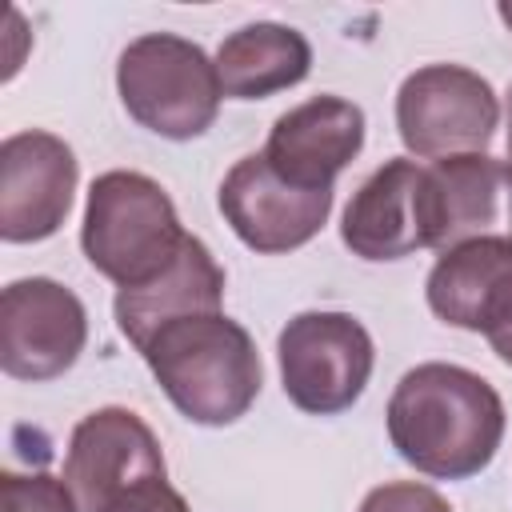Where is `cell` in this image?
<instances>
[{
  "instance_id": "cell-1",
  "label": "cell",
  "mask_w": 512,
  "mask_h": 512,
  "mask_svg": "<svg viewBox=\"0 0 512 512\" xmlns=\"http://www.w3.org/2000/svg\"><path fill=\"white\" fill-rule=\"evenodd\" d=\"M384 416L396 456L432 480L484 472L508 424L500 392L480 372L444 360L408 368Z\"/></svg>"
},
{
  "instance_id": "cell-2",
  "label": "cell",
  "mask_w": 512,
  "mask_h": 512,
  "mask_svg": "<svg viewBox=\"0 0 512 512\" xmlns=\"http://www.w3.org/2000/svg\"><path fill=\"white\" fill-rule=\"evenodd\" d=\"M140 356L172 408L204 428L236 424L264 384L256 340L224 312H196L164 324Z\"/></svg>"
},
{
  "instance_id": "cell-3",
  "label": "cell",
  "mask_w": 512,
  "mask_h": 512,
  "mask_svg": "<svg viewBox=\"0 0 512 512\" xmlns=\"http://www.w3.org/2000/svg\"><path fill=\"white\" fill-rule=\"evenodd\" d=\"M188 232L172 196L144 172L112 168L92 180L84 200L80 248L88 264L116 288H144L164 276Z\"/></svg>"
},
{
  "instance_id": "cell-4",
  "label": "cell",
  "mask_w": 512,
  "mask_h": 512,
  "mask_svg": "<svg viewBox=\"0 0 512 512\" xmlns=\"http://www.w3.org/2000/svg\"><path fill=\"white\" fill-rule=\"evenodd\" d=\"M116 92L128 116L164 140L204 136L224 96L216 60L176 32L136 36L116 60Z\"/></svg>"
},
{
  "instance_id": "cell-5",
  "label": "cell",
  "mask_w": 512,
  "mask_h": 512,
  "mask_svg": "<svg viewBox=\"0 0 512 512\" xmlns=\"http://www.w3.org/2000/svg\"><path fill=\"white\" fill-rule=\"evenodd\" d=\"M64 484L80 512H144L172 488L156 432L120 404L96 408L72 428Z\"/></svg>"
},
{
  "instance_id": "cell-6",
  "label": "cell",
  "mask_w": 512,
  "mask_h": 512,
  "mask_svg": "<svg viewBox=\"0 0 512 512\" xmlns=\"http://www.w3.org/2000/svg\"><path fill=\"white\" fill-rule=\"evenodd\" d=\"M284 396L308 416L348 412L372 376L376 348L348 312H300L276 336Z\"/></svg>"
},
{
  "instance_id": "cell-7",
  "label": "cell",
  "mask_w": 512,
  "mask_h": 512,
  "mask_svg": "<svg viewBox=\"0 0 512 512\" xmlns=\"http://www.w3.org/2000/svg\"><path fill=\"white\" fill-rule=\"evenodd\" d=\"M500 124L492 84L464 64H424L396 92V132L416 160L484 152Z\"/></svg>"
},
{
  "instance_id": "cell-8",
  "label": "cell",
  "mask_w": 512,
  "mask_h": 512,
  "mask_svg": "<svg viewBox=\"0 0 512 512\" xmlns=\"http://www.w3.org/2000/svg\"><path fill=\"white\" fill-rule=\"evenodd\" d=\"M88 344V312L52 276H24L0 292V368L12 380H56Z\"/></svg>"
},
{
  "instance_id": "cell-9",
  "label": "cell",
  "mask_w": 512,
  "mask_h": 512,
  "mask_svg": "<svg viewBox=\"0 0 512 512\" xmlns=\"http://www.w3.org/2000/svg\"><path fill=\"white\" fill-rule=\"evenodd\" d=\"M336 192L332 188H296L280 180L264 152L240 156L228 176L220 180V212L228 228L260 256H280L292 248H304L332 212Z\"/></svg>"
},
{
  "instance_id": "cell-10",
  "label": "cell",
  "mask_w": 512,
  "mask_h": 512,
  "mask_svg": "<svg viewBox=\"0 0 512 512\" xmlns=\"http://www.w3.org/2000/svg\"><path fill=\"white\" fill-rule=\"evenodd\" d=\"M80 180L76 152L40 128L12 132L0 144V236L36 244L64 228Z\"/></svg>"
},
{
  "instance_id": "cell-11",
  "label": "cell",
  "mask_w": 512,
  "mask_h": 512,
  "mask_svg": "<svg viewBox=\"0 0 512 512\" xmlns=\"http://www.w3.org/2000/svg\"><path fill=\"white\" fill-rule=\"evenodd\" d=\"M340 240L360 260H400L420 248H436L428 168L396 156L384 160L348 200Z\"/></svg>"
},
{
  "instance_id": "cell-12",
  "label": "cell",
  "mask_w": 512,
  "mask_h": 512,
  "mask_svg": "<svg viewBox=\"0 0 512 512\" xmlns=\"http://www.w3.org/2000/svg\"><path fill=\"white\" fill-rule=\"evenodd\" d=\"M364 148V112L344 96H312L276 116L264 160L296 188H332Z\"/></svg>"
},
{
  "instance_id": "cell-13",
  "label": "cell",
  "mask_w": 512,
  "mask_h": 512,
  "mask_svg": "<svg viewBox=\"0 0 512 512\" xmlns=\"http://www.w3.org/2000/svg\"><path fill=\"white\" fill-rule=\"evenodd\" d=\"M428 308L464 332L492 336L512 320V236H476L444 248L424 284Z\"/></svg>"
},
{
  "instance_id": "cell-14",
  "label": "cell",
  "mask_w": 512,
  "mask_h": 512,
  "mask_svg": "<svg viewBox=\"0 0 512 512\" xmlns=\"http://www.w3.org/2000/svg\"><path fill=\"white\" fill-rule=\"evenodd\" d=\"M428 196L436 252L476 236H512V172L488 152L432 160Z\"/></svg>"
},
{
  "instance_id": "cell-15",
  "label": "cell",
  "mask_w": 512,
  "mask_h": 512,
  "mask_svg": "<svg viewBox=\"0 0 512 512\" xmlns=\"http://www.w3.org/2000/svg\"><path fill=\"white\" fill-rule=\"evenodd\" d=\"M220 304H224V268L216 264L208 244L188 232L176 264L144 288H120L112 312H116V328L140 352L164 324L196 312H224Z\"/></svg>"
},
{
  "instance_id": "cell-16",
  "label": "cell",
  "mask_w": 512,
  "mask_h": 512,
  "mask_svg": "<svg viewBox=\"0 0 512 512\" xmlns=\"http://www.w3.org/2000/svg\"><path fill=\"white\" fill-rule=\"evenodd\" d=\"M312 72V44L276 20H256L224 36L216 48V76L228 100H264L296 88Z\"/></svg>"
},
{
  "instance_id": "cell-17",
  "label": "cell",
  "mask_w": 512,
  "mask_h": 512,
  "mask_svg": "<svg viewBox=\"0 0 512 512\" xmlns=\"http://www.w3.org/2000/svg\"><path fill=\"white\" fill-rule=\"evenodd\" d=\"M0 492H4V512H80L64 476L8 468L0 476Z\"/></svg>"
},
{
  "instance_id": "cell-18",
  "label": "cell",
  "mask_w": 512,
  "mask_h": 512,
  "mask_svg": "<svg viewBox=\"0 0 512 512\" xmlns=\"http://www.w3.org/2000/svg\"><path fill=\"white\" fill-rule=\"evenodd\" d=\"M360 512H452V504L420 480H388L360 500Z\"/></svg>"
},
{
  "instance_id": "cell-19",
  "label": "cell",
  "mask_w": 512,
  "mask_h": 512,
  "mask_svg": "<svg viewBox=\"0 0 512 512\" xmlns=\"http://www.w3.org/2000/svg\"><path fill=\"white\" fill-rule=\"evenodd\" d=\"M488 344H492V352L512 368V320H508L500 332H492V336H488Z\"/></svg>"
},
{
  "instance_id": "cell-20",
  "label": "cell",
  "mask_w": 512,
  "mask_h": 512,
  "mask_svg": "<svg viewBox=\"0 0 512 512\" xmlns=\"http://www.w3.org/2000/svg\"><path fill=\"white\" fill-rule=\"evenodd\" d=\"M144 512H192V508H188V500H184L176 488H168V492H164L152 508H144Z\"/></svg>"
},
{
  "instance_id": "cell-21",
  "label": "cell",
  "mask_w": 512,
  "mask_h": 512,
  "mask_svg": "<svg viewBox=\"0 0 512 512\" xmlns=\"http://www.w3.org/2000/svg\"><path fill=\"white\" fill-rule=\"evenodd\" d=\"M504 112H508V160H504V164H508V172H512V88H508V108H504Z\"/></svg>"
},
{
  "instance_id": "cell-22",
  "label": "cell",
  "mask_w": 512,
  "mask_h": 512,
  "mask_svg": "<svg viewBox=\"0 0 512 512\" xmlns=\"http://www.w3.org/2000/svg\"><path fill=\"white\" fill-rule=\"evenodd\" d=\"M496 12H500V20L512 28V0H500V8H496Z\"/></svg>"
}]
</instances>
